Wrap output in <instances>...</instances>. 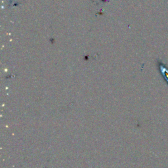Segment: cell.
I'll use <instances>...</instances> for the list:
<instances>
[{"mask_svg":"<svg viewBox=\"0 0 168 168\" xmlns=\"http://www.w3.org/2000/svg\"><path fill=\"white\" fill-rule=\"evenodd\" d=\"M160 69L161 73L163 75L164 79L167 81V82L168 83V69L163 65H160Z\"/></svg>","mask_w":168,"mask_h":168,"instance_id":"obj_1","label":"cell"}]
</instances>
